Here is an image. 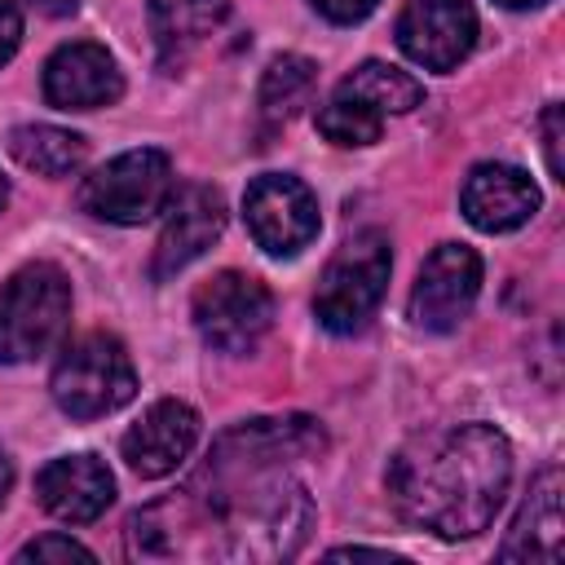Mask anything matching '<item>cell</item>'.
I'll use <instances>...</instances> for the list:
<instances>
[{"mask_svg":"<svg viewBox=\"0 0 565 565\" xmlns=\"http://www.w3.org/2000/svg\"><path fill=\"white\" fill-rule=\"evenodd\" d=\"M322 450L305 415L247 419L221 433L207 463L168 499L128 521L137 561H287L313 525L309 490L291 463Z\"/></svg>","mask_w":565,"mask_h":565,"instance_id":"1","label":"cell"},{"mask_svg":"<svg viewBox=\"0 0 565 565\" xmlns=\"http://www.w3.org/2000/svg\"><path fill=\"white\" fill-rule=\"evenodd\" d=\"M512 446L494 424H450L415 433L388 459L397 516L437 539H472L503 508Z\"/></svg>","mask_w":565,"mask_h":565,"instance_id":"2","label":"cell"},{"mask_svg":"<svg viewBox=\"0 0 565 565\" xmlns=\"http://www.w3.org/2000/svg\"><path fill=\"white\" fill-rule=\"evenodd\" d=\"M71 327V278L49 265H22L0 291V362H35Z\"/></svg>","mask_w":565,"mask_h":565,"instance_id":"3","label":"cell"},{"mask_svg":"<svg viewBox=\"0 0 565 565\" xmlns=\"http://www.w3.org/2000/svg\"><path fill=\"white\" fill-rule=\"evenodd\" d=\"M393 274V252L380 230H362L335 247L327 260L318 291H313V313L331 335H353L371 322V313L384 300Z\"/></svg>","mask_w":565,"mask_h":565,"instance_id":"4","label":"cell"},{"mask_svg":"<svg viewBox=\"0 0 565 565\" xmlns=\"http://www.w3.org/2000/svg\"><path fill=\"white\" fill-rule=\"evenodd\" d=\"M49 388H53V402L71 419H97V415H110L132 402L137 371H132L124 340H115L106 331H88L62 349Z\"/></svg>","mask_w":565,"mask_h":565,"instance_id":"5","label":"cell"},{"mask_svg":"<svg viewBox=\"0 0 565 565\" xmlns=\"http://www.w3.org/2000/svg\"><path fill=\"white\" fill-rule=\"evenodd\" d=\"M172 190H177V181H172L168 154L141 146V150L115 154L93 177H84L79 207L110 225H141L168 207Z\"/></svg>","mask_w":565,"mask_h":565,"instance_id":"6","label":"cell"},{"mask_svg":"<svg viewBox=\"0 0 565 565\" xmlns=\"http://www.w3.org/2000/svg\"><path fill=\"white\" fill-rule=\"evenodd\" d=\"M274 322V296L243 269H221L194 291V331L216 353H252Z\"/></svg>","mask_w":565,"mask_h":565,"instance_id":"7","label":"cell"},{"mask_svg":"<svg viewBox=\"0 0 565 565\" xmlns=\"http://www.w3.org/2000/svg\"><path fill=\"white\" fill-rule=\"evenodd\" d=\"M243 216L260 252L269 256H296L318 238V199L300 177L265 172L243 194Z\"/></svg>","mask_w":565,"mask_h":565,"instance_id":"8","label":"cell"},{"mask_svg":"<svg viewBox=\"0 0 565 565\" xmlns=\"http://www.w3.org/2000/svg\"><path fill=\"white\" fill-rule=\"evenodd\" d=\"M481 291V256L468 243H441L428 252L415 291H411V318L424 331H455Z\"/></svg>","mask_w":565,"mask_h":565,"instance_id":"9","label":"cell"},{"mask_svg":"<svg viewBox=\"0 0 565 565\" xmlns=\"http://www.w3.org/2000/svg\"><path fill=\"white\" fill-rule=\"evenodd\" d=\"M477 44V9L468 0H406L397 13V49L424 71H455Z\"/></svg>","mask_w":565,"mask_h":565,"instance_id":"10","label":"cell"},{"mask_svg":"<svg viewBox=\"0 0 565 565\" xmlns=\"http://www.w3.org/2000/svg\"><path fill=\"white\" fill-rule=\"evenodd\" d=\"M163 230L154 243V260H150V278H172L181 274L190 260H199L225 230V199L212 185H181L172 190L168 207H163Z\"/></svg>","mask_w":565,"mask_h":565,"instance_id":"11","label":"cell"},{"mask_svg":"<svg viewBox=\"0 0 565 565\" xmlns=\"http://www.w3.org/2000/svg\"><path fill=\"white\" fill-rule=\"evenodd\" d=\"M119 93H124L119 62L93 40L62 44L44 62V102L57 110H97L119 102Z\"/></svg>","mask_w":565,"mask_h":565,"instance_id":"12","label":"cell"},{"mask_svg":"<svg viewBox=\"0 0 565 565\" xmlns=\"http://www.w3.org/2000/svg\"><path fill=\"white\" fill-rule=\"evenodd\" d=\"M539 185L516 163H477L459 185L463 216L486 234H508L539 212Z\"/></svg>","mask_w":565,"mask_h":565,"instance_id":"13","label":"cell"},{"mask_svg":"<svg viewBox=\"0 0 565 565\" xmlns=\"http://www.w3.org/2000/svg\"><path fill=\"white\" fill-rule=\"evenodd\" d=\"M194 441H199V415L185 402L163 397L124 433L119 450L137 477H168L190 459Z\"/></svg>","mask_w":565,"mask_h":565,"instance_id":"14","label":"cell"},{"mask_svg":"<svg viewBox=\"0 0 565 565\" xmlns=\"http://www.w3.org/2000/svg\"><path fill=\"white\" fill-rule=\"evenodd\" d=\"M35 499L49 516H57L66 525H88L110 508L115 477L97 455H62L40 468Z\"/></svg>","mask_w":565,"mask_h":565,"instance_id":"15","label":"cell"},{"mask_svg":"<svg viewBox=\"0 0 565 565\" xmlns=\"http://www.w3.org/2000/svg\"><path fill=\"white\" fill-rule=\"evenodd\" d=\"M561 468H543L499 547L503 561H525V565H556L561 561Z\"/></svg>","mask_w":565,"mask_h":565,"instance_id":"16","label":"cell"},{"mask_svg":"<svg viewBox=\"0 0 565 565\" xmlns=\"http://www.w3.org/2000/svg\"><path fill=\"white\" fill-rule=\"evenodd\" d=\"M150 35L159 49V66L177 71L190 53H199L230 18V0H150Z\"/></svg>","mask_w":565,"mask_h":565,"instance_id":"17","label":"cell"},{"mask_svg":"<svg viewBox=\"0 0 565 565\" xmlns=\"http://www.w3.org/2000/svg\"><path fill=\"white\" fill-rule=\"evenodd\" d=\"M9 154L40 177H71L88 159V141L57 124H22L9 132Z\"/></svg>","mask_w":565,"mask_h":565,"instance_id":"18","label":"cell"},{"mask_svg":"<svg viewBox=\"0 0 565 565\" xmlns=\"http://www.w3.org/2000/svg\"><path fill=\"white\" fill-rule=\"evenodd\" d=\"M335 88L349 93V97H358V102H366V106L380 110L384 119H388V115H406V110H415V106L424 102V84H419L415 75L388 66V62H362V66H358L353 75H344Z\"/></svg>","mask_w":565,"mask_h":565,"instance_id":"19","label":"cell"},{"mask_svg":"<svg viewBox=\"0 0 565 565\" xmlns=\"http://www.w3.org/2000/svg\"><path fill=\"white\" fill-rule=\"evenodd\" d=\"M313 84H318V66L309 57H296V53L274 57L265 79H260V115L274 119V124L296 119L309 106Z\"/></svg>","mask_w":565,"mask_h":565,"instance_id":"20","label":"cell"},{"mask_svg":"<svg viewBox=\"0 0 565 565\" xmlns=\"http://www.w3.org/2000/svg\"><path fill=\"white\" fill-rule=\"evenodd\" d=\"M318 132L331 141V146H371L380 141L384 132V115L371 110L366 102L349 97V93H331L322 106H318Z\"/></svg>","mask_w":565,"mask_h":565,"instance_id":"21","label":"cell"},{"mask_svg":"<svg viewBox=\"0 0 565 565\" xmlns=\"http://www.w3.org/2000/svg\"><path fill=\"white\" fill-rule=\"evenodd\" d=\"M13 561H93V552L84 543H75L71 534H40Z\"/></svg>","mask_w":565,"mask_h":565,"instance_id":"22","label":"cell"},{"mask_svg":"<svg viewBox=\"0 0 565 565\" xmlns=\"http://www.w3.org/2000/svg\"><path fill=\"white\" fill-rule=\"evenodd\" d=\"M327 22H340V26H349V22H362L380 0H309Z\"/></svg>","mask_w":565,"mask_h":565,"instance_id":"23","label":"cell"},{"mask_svg":"<svg viewBox=\"0 0 565 565\" xmlns=\"http://www.w3.org/2000/svg\"><path fill=\"white\" fill-rule=\"evenodd\" d=\"M543 150H547V172L556 181H565V163H561V106L543 110Z\"/></svg>","mask_w":565,"mask_h":565,"instance_id":"24","label":"cell"},{"mask_svg":"<svg viewBox=\"0 0 565 565\" xmlns=\"http://www.w3.org/2000/svg\"><path fill=\"white\" fill-rule=\"evenodd\" d=\"M18 44H22V13L13 0H0V66L18 53Z\"/></svg>","mask_w":565,"mask_h":565,"instance_id":"25","label":"cell"},{"mask_svg":"<svg viewBox=\"0 0 565 565\" xmlns=\"http://www.w3.org/2000/svg\"><path fill=\"white\" fill-rule=\"evenodd\" d=\"M26 4L40 9V13H49V18H71L79 9V0H26Z\"/></svg>","mask_w":565,"mask_h":565,"instance_id":"26","label":"cell"},{"mask_svg":"<svg viewBox=\"0 0 565 565\" xmlns=\"http://www.w3.org/2000/svg\"><path fill=\"white\" fill-rule=\"evenodd\" d=\"M327 556H371V561H397L393 552H380V547H331Z\"/></svg>","mask_w":565,"mask_h":565,"instance_id":"27","label":"cell"},{"mask_svg":"<svg viewBox=\"0 0 565 565\" xmlns=\"http://www.w3.org/2000/svg\"><path fill=\"white\" fill-rule=\"evenodd\" d=\"M9 486H13V463H9V455L0 450V503L9 499Z\"/></svg>","mask_w":565,"mask_h":565,"instance_id":"28","label":"cell"},{"mask_svg":"<svg viewBox=\"0 0 565 565\" xmlns=\"http://www.w3.org/2000/svg\"><path fill=\"white\" fill-rule=\"evenodd\" d=\"M503 9H539V4H547V0H499Z\"/></svg>","mask_w":565,"mask_h":565,"instance_id":"29","label":"cell"},{"mask_svg":"<svg viewBox=\"0 0 565 565\" xmlns=\"http://www.w3.org/2000/svg\"><path fill=\"white\" fill-rule=\"evenodd\" d=\"M4 199H9V185H4V177H0V207H4Z\"/></svg>","mask_w":565,"mask_h":565,"instance_id":"30","label":"cell"}]
</instances>
